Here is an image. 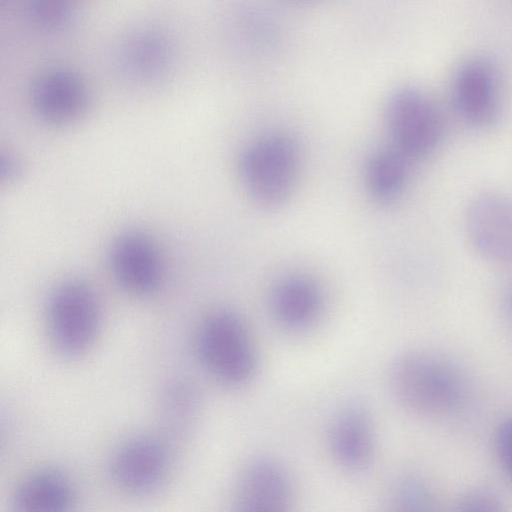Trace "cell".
I'll return each mask as SVG.
<instances>
[{"instance_id":"2e32d148","label":"cell","mask_w":512,"mask_h":512,"mask_svg":"<svg viewBox=\"0 0 512 512\" xmlns=\"http://www.w3.org/2000/svg\"><path fill=\"white\" fill-rule=\"evenodd\" d=\"M158 408L164 432L170 438H181L190 431L198 416V391L187 380L170 381L160 393Z\"/></svg>"},{"instance_id":"5b68a950","label":"cell","mask_w":512,"mask_h":512,"mask_svg":"<svg viewBox=\"0 0 512 512\" xmlns=\"http://www.w3.org/2000/svg\"><path fill=\"white\" fill-rule=\"evenodd\" d=\"M385 117L392 146L411 161L433 154L445 137L440 105L420 88L404 86L393 92Z\"/></svg>"},{"instance_id":"5bb4252c","label":"cell","mask_w":512,"mask_h":512,"mask_svg":"<svg viewBox=\"0 0 512 512\" xmlns=\"http://www.w3.org/2000/svg\"><path fill=\"white\" fill-rule=\"evenodd\" d=\"M32 105L36 114L52 125L77 121L87 107V93L77 80L54 74L42 78L33 88Z\"/></svg>"},{"instance_id":"7402d4cb","label":"cell","mask_w":512,"mask_h":512,"mask_svg":"<svg viewBox=\"0 0 512 512\" xmlns=\"http://www.w3.org/2000/svg\"><path fill=\"white\" fill-rule=\"evenodd\" d=\"M290 1L297 2V3H308V2H313L315 0H290Z\"/></svg>"},{"instance_id":"9c48e42d","label":"cell","mask_w":512,"mask_h":512,"mask_svg":"<svg viewBox=\"0 0 512 512\" xmlns=\"http://www.w3.org/2000/svg\"><path fill=\"white\" fill-rule=\"evenodd\" d=\"M109 265L118 284L131 294L147 296L164 278V260L156 241L146 232L130 229L116 236L109 251Z\"/></svg>"},{"instance_id":"d6986e66","label":"cell","mask_w":512,"mask_h":512,"mask_svg":"<svg viewBox=\"0 0 512 512\" xmlns=\"http://www.w3.org/2000/svg\"><path fill=\"white\" fill-rule=\"evenodd\" d=\"M459 505L465 511H496L501 509L499 497L486 489H474L462 497Z\"/></svg>"},{"instance_id":"4fadbf2b","label":"cell","mask_w":512,"mask_h":512,"mask_svg":"<svg viewBox=\"0 0 512 512\" xmlns=\"http://www.w3.org/2000/svg\"><path fill=\"white\" fill-rule=\"evenodd\" d=\"M75 488L69 476L56 468H40L25 476L12 496L17 512H61L75 502Z\"/></svg>"},{"instance_id":"e0dca14e","label":"cell","mask_w":512,"mask_h":512,"mask_svg":"<svg viewBox=\"0 0 512 512\" xmlns=\"http://www.w3.org/2000/svg\"><path fill=\"white\" fill-rule=\"evenodd\" d=\"M393 503L400 510H426L432 504L431 493L426 484L415 476L400 478L392 492Z\"/></svg>"},{"instance_id":"7a4b0ae2","label":"cell","mask_w":512,"mask_h":512,"mask_svg":"<svg viewBox=\"0 0 512 512\" xmlns=\"http://www.w3.org/2000/svg\"><path fill=\"white\" fill-rule=\"evenodd\" d=\"M196 351L208 373L228 386L249 382L257 369V356L242 318L228 309H218L201 322Z\"/></svg>"},{"instance_id":"277c9868","label":"cell","mask_w":512,"mask_h":512,"mask_svg":"<svg viewBox=\"0 0 512 512\" xmlns=\"http://www.w3.org/2000/svg\"><path fill=\"white\" fill-rule=\"evenodd\" d=\"M50 341L64 357L85 353L95 342L101 325V306L93 287L79 279L58 283L46 302Z\"/></svg>"},{"instance_id":"44dd1931","label":"cell","mask_w":512,"mask_h":512,"mask_svg":"<svg viewBox=\"0 0 512 512\" xmlns=\"http://www.w3.org/2000/svg\"><path fill=\"white\" fill-rule=\"evenodd\" d=\"M505 308L509 317L512 319V284L508 288L505 296Z\"/></svg>"},{"instance_id":"6da1fadb","label":"cell","mask_w":512,"mask_h":512,"mask_svg":"<svg viewBox=\"0 0 512 512\" xmlns=\"http://www.w3.org/2000/svg\"><path fill=\"white\" fill-rule=\"evenodd\" d=\"M388 388L410 412L433 418L454 415L464 405L468 386L461 370L434 353L411 351L390 364Z\"/></svg>"},{"instance_id":"ba28073f","label":"cell","mask_w":512,"mask_h":512,"mask_svg":"<svg viewBox=\"0 0 512 512\" xmlns=\"http://www.w3.org/2000/svg\"><path fill=\"white\" fill-rule=\"evenodd\" d=\"M171 455L167 443L156 436L138 435L115 451L110 472L115 484L132 495H150L168 478Z\"/></svg>"},{"instance_id":"3957f363","label":"cell","mask_w":512,"mask_h":512,"mask_svg":"<svg viewBox=\"0 0 512 512\" xmlns=\"http://www.w3.org/2000/svg\"><path fill=\"white\" fill-rule=\"evenodd\" d=\"M299 165L296 141L287 134L271 133L244 148L238 169L250 196L262 206L276 207L291 195Z\"/></svg>"},{"instance_id":"8fae6325","label":"cell","mask_w":512,"mask_h":512,"mask_svg":"<svg viewBox=\"0 0 512 512\" xmlns=\"http://www.w3.org/2000/svg\"><path fill=\"white\" fill-rule=\"evenodd\" d=\"M333 459L350 472L365 470L375 451L374 429L368 409L360 402H349L335 415L329 430Z\"/></svg>"},{"instance_id":"8992f818","label":"cell","mask_w":512,"mask_h":512,"mask_svg":"<svg viewBox=\"0 0 512 512\" xmlns=\"http://www.w3.org/2000/svg\"><path fill=\"white\" fill-rule=\"evenodd\" d=\"M466 240L485 262L512 267V198L506 193L486 189L468 201L463 217Z\"/></svg>"},{"instance_id":"7c38bea8","label":"cell","mask_w":512,"mask_h":512,"mask_svg":"<svg viewBox=\"0 0 512 512\" xmlns=\"http://www.w3.org/2000/svg\"><path fill=\"white\" fill-rule=\"evenodd\" d=\"M324 307L320 284L307 275L295 274L277 282L270 296L274 319L282 328L302 332L315 325Z\"/></svg>"},{"instance_id":"9a60e30c","label":"cell","mask_w":512,"mask_h":512,"mask_svg":"<svg viewBox=\"0 0 512 512\" xmlns=\"http://www.w3.org/2000/svg\"><path fill=\"white\" fill-rule=\"evenodd\" d=\"M410 162L392 145L374 152L365 168V181L370 195L380 203L396 200L407 185Z\"/></svg>"},{"instance_id":"30bf717a","label":"cell","mask_w":512,"mask_h":512,"mask_svg":"<svg viewBox=\"0 0 512 512\" xmlns=\"http://www.w3.org/2000/svg\"><path fill=\"white\" fill-rule=\"evenodd\" d=\"M294 487L288 469L278 460L260 457L247 463L240 472L234 491L237 510L282 512L292 504Z\"/></svg>"},{"instance_id":"ffe728a7","label":"cell","mask_w":512,"mask_h":512,"mask_svg":"<svg viewBox=\"0 0 512 512\" xmlns=\"http://www.w3.org/2000/svg\"><path fill=\"white\" fill-rule=\"evenodd\" d=\"M1 170L3 174H7L8 178L15 177L21 171V164L11 156L3 157L1 160Z\"/></svg>"},{"instance_id":"52a82bcc","label":"cell","mask_w":512,"mask_h":512,"mask_svg":"<svg viewBox=\"0 0 512 512\" xmlns=\"http://www.w3.org/2000/svg\"><path fill=\"white\" fill-rule=\"evenodd\" d=\"M449 95L458 119L474 130L489 129L501 117L500 76L494 64L485 58L474 57L458 66Z\"/></svg>"},{"instance_id":"ac0fdd59","label":"cell","mask_w":512,"mask_h":512,"mask_svg":"<svg viewBox=\"0 0 512 512\" xmlns=\"http://www.w3.org/2000/svg\"><path fill=\"white\" fill-rule=\"evenodd\" d=\"M495 448L500 464L512 479V417L503 421L498 427Z\"/></svg>"}]
</instances>
